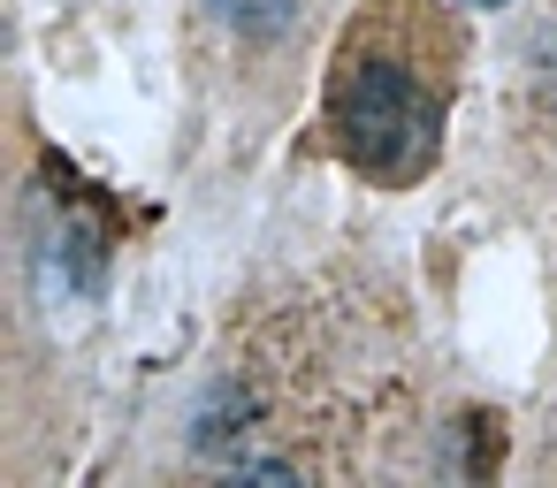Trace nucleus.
Segmentation results:
<instances>
[{"label": "nucleus", "instance_id": "3", "mask_svg": "<svg viewBox=\"0 0 557 488\" xmlns=\"http://www.w3.org/2000/svg\"><path fill=\"white\" fill-rule=\"evenodd\" d=\"M466 9H504V0H466Z\"/></svg>", "mask_w": 557, "mask_h": 488}, {"label": "nucleus", "instance_id": "2", "mask_svg": "<svg viewBox=\"0 0 557 488\" xmlns=\"http://www.w3.org/2000/svg\"><path fill=\"white\" fill-rule=\"evenodd\" d=\"M222 9H230L245 32H275V24L290 16V0H222Z\"/></svg>", "mask_w": 557, "mask_h": 488}, {"label": "nucleus", "instance_id": "1", "mask_svg": "<svg viewBox=\"0 0 557 488\" xmlns=\"http://www.w3.org/2000/svg\"><path fill=\"white\" fill-rule=\"evenodd\" d=\"M336 130L351 146V161L374 168V176H412L435 153V108L382 54H367V62L344 70V85H336Z\"/></svg>", "mask_w": 557, "mask_h": 488}]
</instances>
